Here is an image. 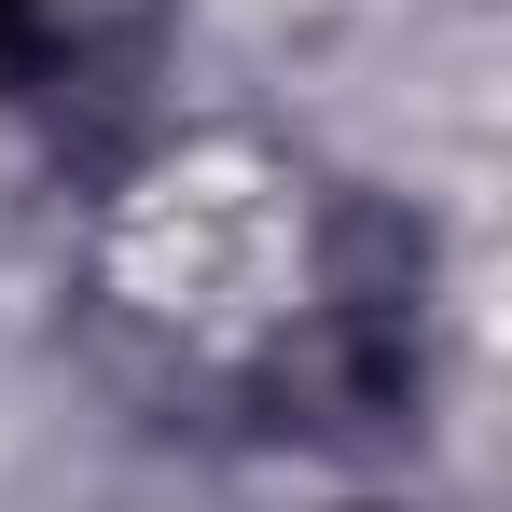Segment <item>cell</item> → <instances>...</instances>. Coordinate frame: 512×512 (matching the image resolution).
Wrapping results in <instances>:
<instances>
[{"label":"cell","mask_w":512,"mask_h":512,"mask_svg":"<svg viewBox=\"0 0 512 512\" xmlns=\"http://www.w3.org/2000/svg\"><path fill=\"white\" fill-rule=\"evenodd\" d=\"M416 305H429L416 208L333 194V208H319V305L291 319V346H263V374H250L263 429L333 443V457L416 443V416H429V333H416Z\"/></svg>","instance_id":"obj_1"},{"label":"cell","mask_w":512,"mask_h":512,"mask_svg":"<svg viewBox=\"0 0 512 512\" xmlns=\"http://www.w3.org/2000/svg\"><path fill=\"white\" fill-rule=\"evenodd\" d=\"M70 70V14L56 0H0V97H56Z\"/></svg>","instance_id":"obj_2"}]
</instances>
